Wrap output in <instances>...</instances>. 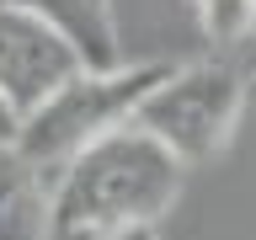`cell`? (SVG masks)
I'll use <instances>...</instances> for the list:
<instances>
[{"label":"cell","mask_w":256,"mask_h":240,"mask_svg":"<svg viewBox=\"0 0 256 240\" xmlns=\"http://www.w3.org/2000/svg\"><path fill=\"white\" fill-rule=\"evenodd\" d=\"M187 166L144 128H118L80 150L54 182V240H102L155 230L182 198Z\"/></svg>","instance_id":"1"},{"label":"cell","mask_w":256,"mask_h":240,"mask_svg":"<svg viewBox=\"0 0 256 240\" xmlns=\"http://www.w3.org/2000/svg\"><path fill=\"white\" fill-rule=\"evenodd\" d=\"M166 75H171L166 59H155V64H118V70H102V75L86 70V75H75L48 107H38L27 123H22L16 150L59 182V171L80 150H91L96 139H107V134L134 123L139 102L155 91Z\"/></svg>","instance_id":"2"},{"label":"cell","mask_w":256,"mask_h":240,"mask_svg":"<svg viewBox=\"0 0 256 240\" xmlns=\"http://www.w3.org/2000/svg\"><path fill=\"white\" fill-rule=\"evenodd\" d=\"M246 70L230 59H192L171 64V75L139 102L134 128H144L155 144H166L182 166H203L224 155V144L246 107Z\"/></svg>","instance_id":"3"},{"label":"cell","mask_w":256,"mask_h":240,"mask_svg":"<svg viewBox=\"0 0 256 240\" xmlns=\"http://www.w3.org/2000/svg\"><path fill=\"white\" fill-rule=\"evenodd\" d=\"M75 75H86V64L64 32H54L32 11L0 6V96L22 112V123L48 107Z\"/></svg>","instance_id":"4"},{"label":"cell","mask_w":256,"mask_h":240,"mask_svg":"<svg viewBox=\"0 0 256 240\" xmlns=\"http://www.w3.org/2000/svg\"><path fill=\"white\" fill-rule=\"evenodd\" d=\"M0 6L43 16L54 32L70 38V48L80 54V64L96 70V75L123 64V38H118V11H112V0H0Z\"/></svg>","instance_id":"5"},{"label":"cell","mask_w":256,"mask_h":240,"mask_svg":"<svg viewBox=\"0 0 256 240\" xmlns=\"http://www.w3.org/2000/svg\"><path fill=\"white\" fill-rule=\"evenodd\" d=\"M0 240H54V176L22 150L0 155Z\"/></svg>","instance_id":"6"},{"label":"cell","mask_w":256,"mask_h":240,"mask_svg":"<svg viewBox=\"0 0 256 240\" xmlns=\"http://www.w3.org/2000/svg\"><path fill=\"white\" fill-rule=\"evenodd\" d=\"M198 22L214 43H240L256 32V0H198Z\"/></svg>","instance_id":"7"},{"label":"cell","mask_w":256,"mask_h":240,"mask_svg":"<svg viewBox=\"0 0 256 240\" xmlns=\"http://www.w3.org/2000/svg\"><path fill=\"white\" fill-rule=\"evenodd\" d=\"M16 139H22V112L0 96V155H6V150H16Z\"/></svg>","instance_id":"8"},{"label":"cell","mask_w":256,"mask_h":240,"mask_svg":"<svg viewBox=\"0 0 256 240\" xmlns=\"http://www.w3.org/2000/svg\"><path fill=\"white\" fill-rule=\"evenodd\" d=\"M102 240H160L155 230H123V235H102Z\"/></svg>","instance_id":"9"},{"label":"cell","mask_w":256,"mask_h":240,"mask_svg":"<svg viewBox=\"0 0 256 240\" xmlns=\"http://www.w3.org/2000/svg\"><path fill=\"white\" fill-rule=\"evenodd\" d=\"M246 86H256V64H251V70H246Z\"/></svg>","instance_id":"10"}]
</instances>
